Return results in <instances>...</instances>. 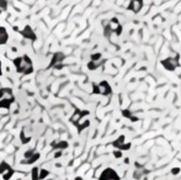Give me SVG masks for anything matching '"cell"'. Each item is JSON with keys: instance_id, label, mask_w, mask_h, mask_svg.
Listing matches in <instances>:
<instances>
[{"instance_id": "1", "label": "cell", "mask_w": 181, "mask_h": 180, "mask_svg": "<svg viewBox=\"0 0 181 180\" xmlns=\"http://www.w3.org/2000/svg\"><path fill=\"white\" fill-rule=\"evenodd\" d=\"M12 63H14L16 72L19 74L29 75V74L33 73V63H32V59L27 54H23V56L14 58L12 59Z\"/></svg>"}, {"instance_id": "2", "label": "cell", "mask_w": 181, "mask_h": 180, "mask_svg": "<svg viewBox=\"0 0 181 180\" xmlns=\"http://www.w3.org/2000/svg\"><path fill=\"white\" fill-rule=\"evenodd\" d=\"M90 115V112L87 110H79V109H76L74 111V113L70 116V122L78 128V132H81L83 130H85L86 127L90 126V121L85 117H87Z\"/></svg>"}, {"instance_id": "3", "label": "cell", "mask_w": 181, "mask_h": 180, "mask_svg": "<svg viewBox=\"0 0 181 180\" xmlns=\"http://www.w3.org/2000/svg\"><path fill=\"white\" fill-rule=\"evenodd\" d=\"M14 102H15V96L10 88L0 89V109L9 110Z\"/></svg>"}, {"instance_id": "4", "label": "cell", "mask_w": 181, "mask_h": 180, "mask_svg": "<svg viewBox=\"0 0 181 180\" xmlns=\"http://www.w3.org/2000/svg\"><path fill=\"white\" fill-rule=\"evenodd\" d=\"M111 86L107 82H101L99 84H93V94H100V95H110L111 94Z\"/></svg>"}, {"instance_id": "5", "label": "cell", "mask_w": 181, "mask_h": 180, "mask_svg": "<svg viewBox=\"0 0 181 180\" xmlns=\"http://www.w3.org/2000/svg\"><path fill=\"white\" fill-rule=\"evenodd\" d=\"M40 157H41V154L38 153V152H36V151H33V149H32V151L29 149V151L25 152L23 159L21 160V163L25 164V165H30V164H33L35 162H37L38 159H40Z\"/></svg>"}, {"instance_id": "6", "label": "cell", "mask_w": 181, "mask_h": 180, "mask_svg": "<svg viewBox=\"0 0 181 180\" xmlns=\"http://www.w3.org/2000/svg\"><path fill=\"white\" fill-rule=\"evenodd\" d=\"M15 170L11 168V165L8 162H2L0 163V175L4 180H10L14 175Z\"/></svg>"}, {"instance_id": "7", "label": "cell", "mask_w": 181, "mask_h": 180, "mask_svg": "<svg viewBox=\"0 0 181 180\" xmlns=\"http://www.w3.org/2000/svg\"><path fill=\"white\" fill-rule=\"evenodd\" d=\"M20 33H21V36L23 38H26V40H30L32 42H35L37 40V36H36L35 31L32 30V27L30 26V25H26V26L20 31Z\"/></svg>"}, {"instance_id": "8", "label": "cell", "mask_w": 181, "mask_h": 180, "mask_svg": "<svg viewBox=\"0 0 181 180\" xmlns=\"http://www.w3.org/2000/svg\"><path fill=\"white\" fill-rule=\"evenodd\" d=\"M64 59V54L62 52H57L54 53L53 58L51 61V64H49V68H56V69H60L63 66H62V62Z\"/></svg>"}, {"instance_id": "9", "label": "cell", "mask_w": 181, "mask_h": 180, "mask_svg": "<svg viewBox=\"0 0 181 180\" xmlns=\"http://www.w3.org/2000/svg\"><path fill=\"white\" fill-rule=\"evenodd\" d=\"M99 180H120V176L117 175V173H116L113 169L107 168L101 173Z\"/></svg>"}, {"instance_id": "10", "label": "cell", "mask_w": 181, "mask_h": 180, "mask_svg": "<svg viewBox=\"0 0 181 180\" xmlns=\"http://www.w3.org/2000/svg\"><path fill=\"white\" fill-rule=\"evenodd\" d=\"M142 8H143V0H131V3L128 5V10L133 11L134 14L139 12Z\"/></svg>"}, {"instance_id": "11", "label": "cell", "mask_w": 181, "mask_h": 180, "mask_svg": "<svg viewBox=\"0 0 181 180\" xmlns=\"http://www.w3.org/2000/svg\"><path fill=\"white\" fill-rule=\"evenodd\" d=\"M51 147L54 151H63L68 148V142L67 141H54L51 143Z\"/></svg>"}, {"instance_id": "12", "label": "cell", "mask_w": 181, "mask_h": 180, "mask_svg": "<svg viewBox=\"0 0 181 180\" xmlns=\"http://www.w3.org/2000/svg\"><path fill=\"white\" fill-rule=\"evenodd\" d=\"M163 66L166 69H169V70H174L176 68V66H177V62L174 58H167V59L163 61Z\"/></svg>"}, {"instance_id": "13", "label": "cell", "mask_w": 181, "mask_h": 180, "mask_svg": "<svg viewBox=\"0 0 181 180\" xmlns=\"http://www.w3.org/2000/svg\"><path fill=\"white\" fill-rule=\"evenodd\" d=\"M113 146L116 148H120V149H128L129 147H131V144H129V143L124 144V136H121L118 139H116L115 142H113Z\"/></svg>"}, {"instance_id": "14", "label": "cell", "mask_w": 181, "mask_h": 180, "mask_svg": "<svg viewBox=\"0 0 181 180\" xmlns=\"http://www.w3.org/2000/svg\"><path fill=\"white\" fill-rule=\"evenodd\" d=\"M8 40H9V33H8L6 29L3 27V26H0V46L6 45Z\"/></svg>"}, {"instance_id": "15", "label": "cell", "mask_w": 181, "mask_h": 180, "mask_svg": "<svg viewBox=\"0 0 181 180\" xmlns=\"http://www.w3.org/2000/svg\"><path fill=\"white\" fill-rule=\"evenodd\" d=\"M38 172H40V169H38L37 166L32 168V170H31V180H40V176H38Z\"/></svg>"}, {"instance_id": "16", "label": "cell", "mask_w": 181, "mask_h": 180, "mask_svg": "<svg viewBox=\"0 0 181 180\" xmlns=\"http://www.w3.org/2000/svg\"><path fill=\"white\" fill-rule=\"evenodd\" d=\"M8 10V0H0V14Z\"/></svg>"}, {"instance_id": "17", "label": "cell", "mask_w": 181, "mask_h": 180, "mask_svg": "<svg viewBox=\"0 0 181 180\" xmlns=\"http://www.w3.org/2000/svg\"><path fill=\"white\" fill-rule=\"evenodd\" d=\"M49 175V172L47 169H41L40 172H38V176H40V180H43L46 176Z\"/></svg>"}, {"instance_id": "18", "label": "cell", "mask_w": 181, "mask_h": 180, "mask_svg": "<svg viewBox=\"0 0 181 180\" xmlns=\"http://www.w3.org/2000/svg\"><path fill=\"white\" fill-rule=\"evenodd\" d=\"M101 63H99V62H93V61H90V63L87 64V68L89 69H91V70H94V69H96L99 66H100Z\"/></svg>"}, {"instance_id": "19", "label": "cell", "mask_w": 181, "mask_h": 180, "mask_svg": "<svg viewBox=\"0 0 181 180\" xmlns=\"http://www.w3.org/2000/svg\"><path fill=\"white\" fill-rule=\"evenodd\" d=\"M101 59V53H95V54H91V61L93 62H99Z\"/></svg>"}, {"instance_id": "20", "label": "cell", "mask_w": 181, "mask_h": 180, "mask_svg": "<svg viewBox=\"0 0 181 180\" xmlns=\"http://www.w3.org/2000/svg\"><path fill=\"white\" fill-rule=\"evenodd\" d=\"M122 115H123V116H126V117H131V119L133 117L132 115H131V112H129L128 110H123V111H122Z\"/></svg>"}, {"instance_id": "21", "label": "cell", "mask_w": 181, "mask_h": 180, "mask_svg": "<svg viewBox=\"0 0 181 180\" xmlns=\"http://www.w3.org/2000/svg\"><path fill=\"white\" fill-rule=\"evenodd\" d=\"M121 156H122V154H121V152H120V151H117V152H115V157H116V158H120Z\"/></svg>"}, {"instance_id": "22", "label": "cell", "mask_w": 181, "mask_h": 180, "mask_svg": "<svg viewBox=\"0 0 181 180\" xmlns=\"http://www.w3.org/2000/svg\"><path fill=\"white\" fill-rule=\"evenodd\" d=\"M179 172H180V169H179V168H175V169H173V170H171V173H173V174H179Z\"/></svg>"}, {"instance_id": "23", "label": "cell", "mask_w": 181, "mask_h": 180, "mask_svg": "<svg viewBox=\"0 0 181 180\" xmlns=\"http://www.w3.org/2000/svg\"><path fill=\"white\" fill-rule=\"evenodd\" d=\"M3 75V67H2V62H0V76Z\"/></svg>"}, {"instance_id": "24", "label": "cell", "mask_w": 181, "mask_h": 180, "mask_svg": "<svg viewBox=\"0 0 181 180\" xmlns=\"http://www.w3.org/2000/svg\"><path fill=\"white\" fill-rule=\"evenodd\" d=\"M74 180H84V179H83V178H80V176H76Z\"/></svg>"}]
</instances>
